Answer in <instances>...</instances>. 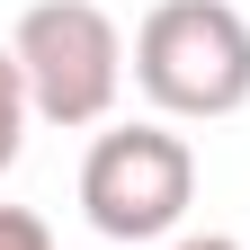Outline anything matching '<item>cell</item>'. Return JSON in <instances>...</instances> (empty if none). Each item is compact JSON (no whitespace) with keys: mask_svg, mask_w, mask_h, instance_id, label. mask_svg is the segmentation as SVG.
<instances>
[{"mask_svg":"<svg viewBox=\"0 0 250 250\" xmlns=\"http://www.w3.org/2000/svg\"><path fill=\"white\" fill-rule=\"evenodd\" d=\"M27 116H36V107H27V72H18V54L0 45V170L18 161V143H27Z\"/></svg>","mask_w":250,"mask_h":250,"instance_id":"obj_4","label":"cell"},{"mask_svg":"<svg viewBox=\"0 0 250 250\" xmlns=\"http://www.w3.org/2000/svg\"><path fill=\"white\" fill-rule=\"evenodd\" d=\"M170 250H241V241H232V232H179Z\"/></svg>","mask_w":250,"mask_h":250,"instance_id":"obj_6","label":"cell"},{"mask_svg":"<svg viewBox=\"0 0 250 250\" xmlns=\"http://www.w3.org/2000/svg\"><path fill=\"white\" fill-rule=\"evenodd\" d=\"M134 81L161 116L214 125L250 107V9L232 0H152L134 27Z\"/></svg>","mask_w":250,"mask_h":250,"instance_id":"obj_1","label":"cell"},{"mask_svg":"<svg viewBox=\"0 0 250 250\" xmlns=\"http://www.w3.org/2000/svg\"><path fill=\"white\" fill-rule=\"evenodd\" d=\"M0 250H54L45 214H27V206H0Z\"/></svg>","mask_w":250,"mask_h":250,"instance_id":"obj_5","label":"cell"},{"mask_svg":"<svg viewBox=\"0 0 250 250\" xmlns=\"http://www.w3.org/2000/svg\"><path fill=\"white\" fill-rule=\"evenodd\" d=\"M197 206V152L170 134L161 116L143 125H107L81 161V214L107 241H170Z\"/></svg>","mask_w":250,"mask_h":250,"instance_id":"obj_3","label":"cell"},{"mask_svg":"<svg viewBox=\"0 0 250 250\" xmlns=\"http://www.w3.org/2000/svg\"><path fill=\"white\" fill-rule=\"evenodd\" d=\"M9 54L27 72V107L45 125H107L116 99H125V72H134L125 27L99 0H36V9H18Z\"/></svg>","mask_w":250,"mask_h":250,"instance_id":"obj_2","label":"cell"}]
</instances>
